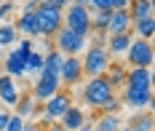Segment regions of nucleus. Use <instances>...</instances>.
Instances as JSON below:
<instances>
[{
    "mask_svg": "<svg viewBox=\"0 0 155 131\" xmlns=\"http://www.w3.org/2000/svg\"><path fill=\"white\" fill-rule=\"evenodd\" d=\"M128 59L131 67H153L155 62V51H153V40H144V38H134L131 46L123 54Z\"/></svg>",
    "mask_w": 155,
    "mask_h": 131,
    "instance_id": "nucleus-6",
    "label": "nucleus"
},
{
    "mask_svg": "<svg viewBox=\"0 0 155 131\" xmlns=\"http://www.w3.org/2000/svg\"><path fill=\"white\" fill-rule=\"evenodd\" d=\"M134 88H153V67H128L126 70V83Z\"/></svg>",
    "mask_w": 155,
    "mask_h": 131,
    "instance_id": "nucleus-12",
    "label": "nucleus"
},
{
    "mask_svg": "<svg viewBox=\"0 0 155 131\" xmlns=\"http://www.w3.org/2000/svg\"><path fill=\"white\" fill-rule=\"evenodd\" d=\"M80 62H83V78H94V75H104V70L110 67L112 56L107 54L104 46L94 43V46L86 48V59H80Z\"/></svg>",
    "mask_w": 155,
    "mask_h": 131,
    "instance_id": "nucleus-2",
    "label": "nucleus"
},
{
    "mask_svg": "<svg viewBox=\"0 0 155 131\" xmlns=\"http://www.w3.org/2000/svg\"><path fill=\"white\" fill-rule=\"evenodd\" d=\"M21 131H43V129H40V126H35V123H24V129H21Z\"/></svg>",
    "mask_w": 155,
    "mask_h": 131,
    "instance_id": "nucleus-33",
    "label": "nucleus"
},
{
    "mask_svg": "<svg viewBox=\"0 0 155 131\" xmlns=\"http://www.w3.org/2000/svg\"><path fill=\"white\" fill-rule=\"evenodd\" d=\"M62 27L78 32L80 38H88L91 35V8L78 5V3L70 0V5L62 11Z\"/></svg>",
    "mask_w": 155,
    "mask_h": 131,
    "instance_id": "nucleus-1",
    "label": "nucleus"
},
{
    "mask_svg": "<svg viewBox=\"0 0 155 131\" xmlns=\"http://www.w3.org/2000/svg\"><path fill=\"white\" fill-rule=\"evenodd\" d=\"M123 102L126 107H144L150 110L153 107V88H134V86H123Z\"/></svg>",
    "mask_w": 155,
    "mask_h": 131,
    "instance_id": "nucleus-9",
    "label": "nucleus"
},
{
    "mask_svg": "<svg viewBox=\"0 0 155 131\" xmlns=\"http://www.w3.org/2000/svg\"><path fill=\"white\" fill-rule=\"evenodd\" d=\"M94 129L96 131H118L120 129V118H118V115H102V118L94 123Z\"/></svg>",
    "mask_w": 155,
    "mask_h": 131,
    "instance_id": "nucleus-24",
    "label": "nucleus"
},
{
    "mask_svg": "<svg viewBox=\"0 0 155 131\" xmlns=\"http://www.w3.org/2000/svg\"><path fill=\"white\" fill-rule=\"evenodd\" d=\"M128 14H131V21L134 19L153 16V3H147V0H131L128 3Z\"/></svg>",
    "mask_w": 155,
    "mask_h": 131,
    "instance_id": "nucleus-21",
    "label": "nucleus"
},
{
    "mask_svg": "<svg viewBox=\"0 0 155 131\" xmlns=\"http://www.w3.org/2000/svg\"><path fill=\"white\" fill-rule=\"evenodd\" d=\"M5 123H8V113H5V110H0V131L5 129Z\"/></svg>",
    "mask_w": 155,
    "mask_h": 131,
    "instance_id": "nucleus-32",
    "label": "nucleus"
},
{
    "mask_svg": "<svg viewBox=\"0 0 155 131\" xmlns=\"http://www.w3.org/2000/svg\"><path fill=\"white\" fill-rule=\"evenodd\" d=\"M19 88H16V78H11V75H0V102L3 104H8V107H14L16 102H19Z\"/></svg>",
    "mask_w": 155,
    "mask_h": 131,
    "instance_id": "nucleus-13",
    "label": "nucleus"
},
{
    "mask_svg": "<svg viewBox=\"0 0 155 131\" xmlns=\"http://www.w3.org/2000/svg\"><path fill=\"white\" fill-rule=\"evenodd\" d=\"M72 107V97H70V91H56L54 97H48L43 104H40V113H43V120L46 123H56V120H62V115L67 113Z\"/></svg>",
    "mask_w": 155,
    "mask_h": 131,
    "instance_id": "nucleus-5",
    "label": "nucleus"
},
{
    "mask_svg": "<svg viewBox=\"0 0 155 131\" xmlns=\"http://www.w3.org/2000/svg\"><path fill=\"white\" fill-rule=\"evenodd\" d=\"M14 107H16V115H21L24 120L40 113V104H38V99L30 97V94H21V97H19V102H16Z\"/></svg>",
    "mask_w": 155,
    "mask_h": 131,
    "instance_id": "nucleus-17",
    "label": "nucleus"
},
{
    "mask_svg": "<svg viewBox=\"0 0 155 131\" xmlns=\"http://www.w3.org/2000/svg\"><path fill=\"white\" fill-rule=\"evenodd\" d=\"M0 75H3V62H0Z\"/></svg>",
    "mask_w": 155,
    "mask_h": 131,
    "instance_id": "nucleus-36",
    "label": "nucleus"
},
{
    "mask_svg": "<svg viewBox=\"0 0 155 131\" xmlns=\"http://www.w3.org/2000/svg\"><path fill=\"white\" fill-rule=\"evenodd\" d=\"M131 0H94L91 8H99V11H115V8H128Z\"/></svg>",
    "mask_w": 155,
    "mask_h": 131,
    "instance_id": "nucleus-27",
    "label": "nucleus"
},
{
    "mask_svg": "<svg viewBox=\"0 0 155 131\" xmlns=\"http://www.w3.org/2000/svg\"><path fill=\"white\" fill-rule=\"evenodd\" d=\"M11 11H14V3H8V0H5V3H0V19H5Z\"/></svg>",
    "mask_w": 155,
    "mask_h": 131,
    "instance_id": "nucleus-31",
    "label": "nucleus"
},
{
    "mask_svg": "<svg viewBox=\"0 0 155 131\" xmlns=\"http://www.w3.org/2000/svg\"><path fill=\"white\" fill-rule=\"evenodd\" d=\"M16 30L14 24H0V46L3 48H8V46H14L16 43Z\"/></svg>",
    "mask_w": 155,
    "mask_h": 131,
    "instance_id": "nucleus-26",
    "label": "nucleus"
},
{
    "mask_svg": "<svg viewBox=\"0 0 155 131\" xmlns=\"http://www.w3.org/2000/svg\"><path fill=\"white\" fill-rule=\"evenodd\" d=\"M24 56L27 54H21L19 48H14L8 54V59L3 62V72L11 75V78H24Z\"/></svg>",
    "mask_w": 155,
    "mask_h": 131,
    "instance_id": "nucleus-14",
    "label": "nucleus"
},
{
    "mask_svg": "<svg viewBox=\"0 0 155 131\" xmlns=\"http://www.w3.org/2000/svg\"><path fill=\"white\" fill-rule=\"evenodd\" d=\"M43 70V54L40 51H30L24 56V75H38Z\"/></svg>",
    "mask_w": 155,
    "mask_h": 131,
    "instance_id": "nucleus-23",
    "label": "nucleus"
},
{
    "mask_svg": "<svg viewBox=\"0 0 155 131\" xmlns=\"http://www.w3.org/2000/svg\"><path fill=\"white\" fill-rule=\"evenodd\" d=\"M54 46H56V51L59 54H64V56H78L80 51L88 48V38H80L78 32H72V30H67V27H59L56 32H54Z\"/></svg>",
    "mask_w": 155,
    "mask_h": 131,
    "instance_id": "nucleus-4",
    "label": "nucleus"
},
{
    "mask_svg": "<svg viewBox=\"0 0 155 131\" xmlns=\"http://www.w3.org/2000/svg\"><path fill=\"white\" fill-rule=\"evenodd\" d=\"M59 80L62 86H78L83 80V62L78 56H64L62 67H59Z\"/></svg>",
    "mask_w": 155,
    "mask_h": 131,
    "instance_id": "nucleus-10",
    "label": "nucleus"
},
{
    "mask_svg": "<svg viewBox=\"0 0 155 131\" xmlns=\"http://www.w3.org/2000/svg\"><path fill=\"white\" fill-rule=\"evenodd\" d=\"M24 123H27V120H24V118H21V115H8V123H5V129L3 131H21L24 129Z\"/></svg>",
    "mask_w": 155,
    "mask_h": 131,
    "instance_id": "nucleus-28",
    "label": "nucleus"
},
{
    "mask_svg": "<svg viewBox=\"0 0 155 131\" xmlns=\"http://www.w3.org/2000/svg\"><path fill=\"white\" fill-rule=\"evenodd\" d=\"M75 131H96V129H94V126H88V123H83V126H80V129H75Z\"/></svg>",
    "mask_w": 155,
    "mask_h": 131,
    "instance_id": "nucleus-35",
    "label": "nucleus"
},
{
    "mask_svg": "<svg viewBox=\"0 0 155 131\" xmlns=\"http://www.w3.org/2000/svg\"><path fill=\"white\" fill-rule=\"evenodd\" d=\"M128 129H131V131H153V113H150V110L137 113L134 118H131Z\"/></svg>",
    "mask_w": 155,
    "mask_h": 131,
    "instance_id": "nucleus-20",
    "label": "nucleus"
},
{
    "mask_svg": "<svg viewBox=\"0 0 155 131\" xmlns=\"http://www.w3.org/2000/svg\"><path fill=\"white\" fill-rule=\"evenodd\" d=\"M59 88H62L59 72L40 70V72H38V80H35V86H32V97L38 99V102H46V99H48V97H54Z\"/></svg>",
    "mask_w": 155,
    "mask_h": 131,
    "instance_id": "nucleus-8",
    "label": "nucleus"
},
{
    "mask_svg": "<svg viewBox=\"0 0 155 131\" xmlns=\"http://www.w3.org/2000/svg\"><path fill=\"white\" fill-rule=\"evenodd\" d=\"M59 123L64 126V131H75V129H80V126L86 123V113H83L80 107H75V104H72V107L62 115V120H59Z\"/></svg>",
    "mask_w": 155,
    "mask_h": 131,
    "instance_id": "nucleus-18",
    "label": "nucleus"
},
{
    "mask_svg": "<svg viewBox=\"0 0 155 131\" xmlns=\"http://www.w3.org/2000/svg\"><path fill=\"white\" fill-rule=\"evenodd\" d=\"M120 110H123V102H120V97H115V94H112L107 102L99 104V113H102V115H118Z\"/></svg>",
    "mask_w": 155,
    "mask_h": 131,
    "instance_id": "nucleus-25",
    "label": "nucleus"
},
{
    "mask_svg": "<svg viewBox=\"0 0 155 131\" xmlns=\"http://www.w3.org/2000/svg\"><path fill=\"white\" fill-rule=\"evenodd\" d=\"M35 19H38V27H40V38H51V35L62 27V11L51 8L46 3H40L35 8Z\"/></svg>",
    "mask_w": 155,
    "mask_h": 131,
    "instance_id": "nucleus-7",
    "label": "nucleus"
},
{
    "mask_svg": "<svg viewBox=\"0 0 155 131\" xmlns=\"http://www.w3.org/2000/svg\"><path fill=\"white\" fill-rule=\"evenodd\" d=\"M72 3H78V5H86V8H91L94 0H72Z\"/></svg>",
    "mask_w": 155,
    "mask_h": 131,
    "instance_id": "nucleus-34",
    "label": "nucleus"
},
{
    "mask_svg": "<svg viewBox=\"0 0 155 131\" xmlns=\"http://www.w3.org/2000/svg\"><path fill=\"white\" fill-rule=\"evenodd\" d=\"M46 5H51V8H56V11H64V8L70 5V0H46Z\"/></svg>",
    "mask_w": 155,
    "mask_h": 131,
    "instance_id": "nucleus-30",
    "label": "nucleus"
},
{
    "mask_svg": "<svg viewBox=\"0 0 155 131\" xmlns=\"http://www.w3.org/2000/svg\"><path fill=\"white\" fill-rule=\"evenodd\" d=\"M19 32H24L27 38H40V27H38V19H35V11H21L19 21L14 24Z\"/></svg>",
    "mask_w": 155,
    "mask_h": 131,
    "instance_id": "nucleus-16",
    "label": "nucleus"
},
{
    "mask_svg": "<svg viewBox=\"0 0 155 131\" xmlns=\"http://www.w3.org/2000/svg\"><path fill=\"white\" fill-rule=\"evenodd\" d=\"M131 14L128 8H115L110 11V19H107V27H104V35H120V32H131Z\"/></svg>",
    "mask_w": 155,
    "mask_h": 131,
    "instance_id": "nucleus-11",
    "label": "nucleus"
},
{
    "mask_svg": "<svg viewBox=\"0 0 155 131\" xmlns=\"http://www.w3.org/2000/svg\"><path fill=\"white\" fill-rule=\"evenodd\" d=\"M112 94H115V88L110 86V80L104 75H94V78H88V83L83 86V102L91 104V107H99V104L107 102Z\"/></svg>",
    "mask_w": 155,
    "mask_h": 131,
    "instance_id": "nucleus-3",
    "label": "nucleus"
},
{
    "mask_svg": "<svg viewBox=\"0 0 155 131\" xmlns=\"http://www.w3.org/2000/svg\"><path fill=\"white\" fill-rule=\"evenodd\" d=\"M131 30H137V38H144V40H153V32H155V16L134 19Z\"/></svg>",
    "mask_w": 155,
    "mask_h": 131,
    "instance_id": "nucleus-19",
    "label": "nucleus"
},
{
    "mask_svg": "<svg viewBox=\"0 0 155 131\" xmlns=\"http://www.w3.org/2000/svg\"><path fill=\"white\" fill-rule=\"evenodd\" d=\"M147 3H153V0H147Z\"/></svg>",
    "mask_w": 155,
    "mask_h": 131,
    "instance_id": "nucleus-37",
    "label": "nucleus"
},
{
    "mask_svg": "<svg viewBox=\"0 0 155 131\" xmlns=\"http://www.w3.org/2000/svg\"><path fill=\"white\" fill-rule=\"evenodd\" d=\"M131 40H134V35L131 32H120V35H107V54L110 56H123L126 48L131 46Z\"/></svg>",
    "mask_w": 155,
    "mask_h": 131,
    "instance_id": "nucleus-15",
    "label": "nucleus"
},
{
    "mask_svg": "<svg viewBox=\"0 0 155 131\" xmlns=\"http://www.w3.org/2000/svg\"><path fill=\"white\" fill-rule=\"evenodd\" d=\"M40 3H46V0H40Z\"/></svg>",
    "mask_w": 155,
    "mask_h": 131,
    "instance_id": "nucleus-38",
    "label": "nucleus"
},
{
    "mask_svg": "<svg viewBox=\"0 0 155 131\" xmlns=\"http://www.w3.org/2000/svg\"><path fill=\"white\" fill-rule=\"evenodd\" d=\"M104 78L110 80L112 88L123 86V83H126V67H123V64H112V62H110V67L104 70Z\"/></svg>",
    "mask_w": 155,
    "mask_h": 131,
    "instance_id": "nucleus-22",
    "label": "nucleus"
},
{
    "mask_svg": "<svg viewBox=\"0 0 155 131\" xmlns=\"http://www.w3.org/2000/svg\"><path fill=\"white\" fill-rule=\"evenodd\" d=\"M16 48L21 51V54H30V51H35V40H32V38H24V40H16Z\"/></svg>",
    "mask_w": 155,
    "mask_h": 131,
    "instance_id": "nucleus-29",
    "label": "nucleus"
}]
</instances>
